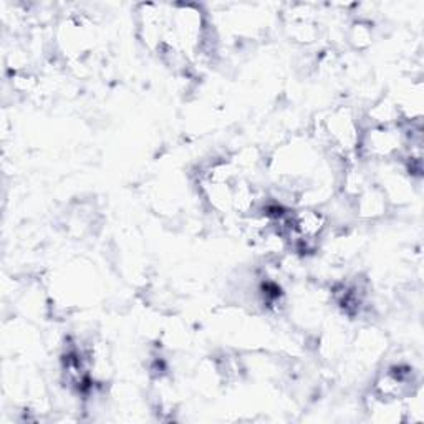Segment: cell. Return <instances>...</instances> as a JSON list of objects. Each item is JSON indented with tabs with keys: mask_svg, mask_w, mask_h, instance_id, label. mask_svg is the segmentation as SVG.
Wrapping results in <instances>:
<instances>
[{
	"mask_svg": "<svg viewBox=\"0 0 424 424\" xmlns=\"http://www.w3.org/2000/svg\"><path fill=\"white\" fill-rule=\"evenodd\" d=\"M345 37L353 48L356 50L368 48L373 42V29L370 22H365V20H355V22L350 25V29L346 30Z\"/></svg>",
	"mask_w": 424,
	"mask_h": 424,
	"instance_id": "obj_1",
	"label": "cell"
}]
</instances>
